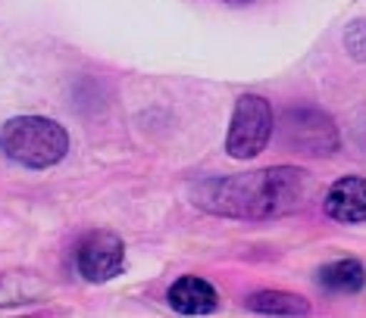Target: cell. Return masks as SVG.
Instances as JSON below:
<instances>
[{
	"label": "cell",
	"mask_w": 366,
	"mask_h": 318,
	"mask_svg": "<svg viewBox=\"0 0 366 318\" xmlns=\"http://www.w3.org/2000/svg\"><path fill=\"white\" fill-rule=\"evenodd\" d=\"M316 194L310 172L297 165H272V169L210 178L194 188V203L216 215L229 219H279V215L301 212Z\"/></svg>",
	"instance_id": "6da1fadb"
},
{
	"label": "cell",
	"mask_w": 366,
	"mask_h": 318,
	"mask_svg": "<svg viewBox=\"0 0 366 318\" xmlns=\"http://www.w3.org/2000/svg\"><path fill=\"white\" fill-rule=\"evenodd\" d=\"M0 150L26 169H51L69 150V135L44 116H16L0 125Z\"/></svg>",
	"instance_id": "7a4b0ae2"
},
{
	"label": "cell",
	"mask_w": 366,
	"mask_h": 318,
	"mask_svg": "<svg viewBox=\"0 0 366 318\" xmlns=\"http://www.w3.org/2000/svg\"><path fill=\"white\" fill-rule=\"evenodd\" d=\"M272 138V106L260 94H241L232 113L226 150L232 159H254Z\"/></svg>",
	"instance_id": "3957f363"
},
{
	"label": "cell",
	"mask_w": 366,
	"mask_h": 318,
	"mask_svg": "<svg viewBox=\"0 0 366 318\" xmlns=\"http://www.w3.org/2000/svg\"><path fill=\"white\" fill-rule=\"evenodd\" d=\"M76 269L85 281L104 284L126 269V244L113 231H91L76 247Z\"/></svg>",
	"instance_id": "277c9868"
},
{
	"label": "cell",
	"mask_w": 366,
	"mask_h": 318,
	"mask_svg": "<svg viewBox=\"0 0 366 318\" xmlns=\"http://www.w3.org/2000/svg\"><path fill=\"white\" fill-rule=\"evenodd\" d=\"M285 140L301 147V153L329 156L338 150V131L329 116L310 106H295L285 113Z\"/></svg>",
	"instance_id": "5b68a950"
},
{
	"label": "cell",
	"mask_w": 366,
	"mask_h": 318,
	"mask_svg": "<svg viewBox=\"0 0 366 318\" xmlns=\"http://www.w3.org/2000/svg\"><path fill=\"white\" fill-rule=\"evenodd\" d=\"M326 215L341 225H360L366 222V178H341L329 188L326 200Z\"/></svg>",
	"instance_id": "8992f818"
},
{
	"label": "cell",
	"mask_w": 366,
	"mask_h": 318,
	"mask_svg": "<svg viewBox=\"0 0 366 318\" xmlns=\"http://www.w3.org/2000/svg\"><path fill=\"white\" fill-rule=\"evenodd\" d=\"M169 306L179 315H210L219 306V294L204 278H179L169 287Z\"/></svg>",
	"instance_id": "52a82bcc"
},
{
	"label": "cell",
	"mask_w": 366,
	"mask_h": 318,
	"mask_svg": "<svg viewBox=\"0 0 366 318\" xmlns=\"http://www.w3.org/2000/svg\"><path fill=\"white\" fill-rule=\"evenodd\" d=\"M47 290H51V284L35 272H0V306L35 303Z\"/></svg>",
	"instance_id": "ba28073f"
},
{
	"label": "cell",
	"mask_w": 366,
	"mask_h": 318,
	"mask_svg": "<svg viewBox=\"0 0 366 318\" xmlns=\"http://www.w3.org/2000/svg\"><path fill=\"white\" fill-rule=\"evenodd\" d=\"M316 281L329 294H357L366 287V269L357 259H338V262L322 265L316 272Z\"/></svg>",
	"instance_id": "9c48e42d"
},
{
	"label": "cell",
	"mask_w": 366,
	"mask_h": 318,
	"mask_svg": "<svg viewBox=\"0 0 366 318\" xmlns=\"http://www.w3.org/2000/svg\"><path fill=\"white\" fill-rule=\"evenodd\" d=\"M247 309L260 315H310V303L285 290H257L247 297Z\"/></svg>",
	"instance_id": "30bf717a"
},
{
	"label": "cell",
	"mask_w": 366,
	"mask_h": 318,
	"mask_svg": "<svg viewBox=\"0 0 366 318\" xmlns=\"http://www.w3.org/2000/svg\"><path fill=\"white\" fill-rule=\"evenodd\" d=\"M345 50L351 53V60L366 63V19H354L345 29Z\"/></svg>",
	"instance_id": "8fae6325"
},
{
	"label": "cell",
	"mask_w": 366,
	"mask_h": 318,
	"mask_svg": "<svg viewBox=\"0 0 366 318\" xmlns=\"http://www.w3.org/2000/svg\"><path fill=\"white\" fill-rule=\"evenodd\" d=\"M229 4H244V0H229Z\"/></svg>",
	"instance_id": "7c38bea8"
}]
</instances>
